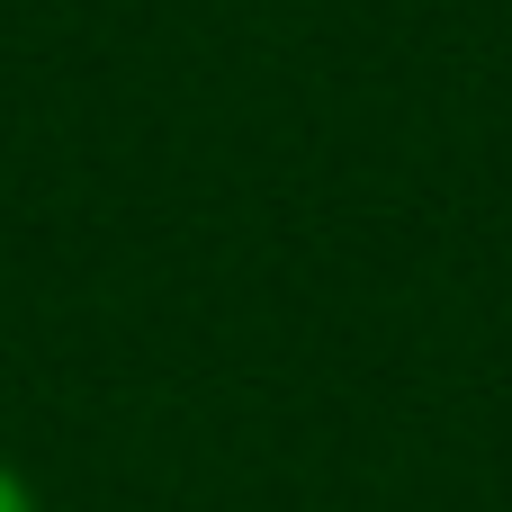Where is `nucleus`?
<instances>
[{
	"instance_id": "1",
	"label": "nucleus",
	"mask_w": 512,
	"mask_h": 512,
	"mask_svg": "<svg viewBox=\"0 0 512 512\" xmlns=\"http://www.w3.org/2000/svg\"><path fill=\"white\" fill-rule=\"evenodd\" d=\"M0 512H36V495H27V477L0 459Z\"/></svg>"
}]
</instances>
